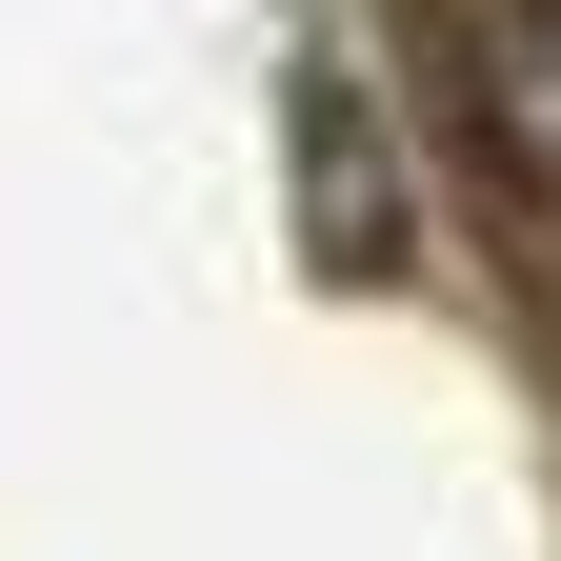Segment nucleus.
I'll list each match as a JSON object with an SVG mask.
<instances>
[{
  "instance_id": "obj_1",
  "label": "nucleus",
  "mask_w": 561,
  "mask_h": 561,
  "mask_svg": "<svg viewBox=\"0 0 561 561\" xmlns=\"http://www.w3.org/2000/svg\"><path fill=\"white\" fill-rule=\"evenodd\" d=\"M502 140L561 181V0H522V21H502Z\"/></svg>"
}]
</instances>
